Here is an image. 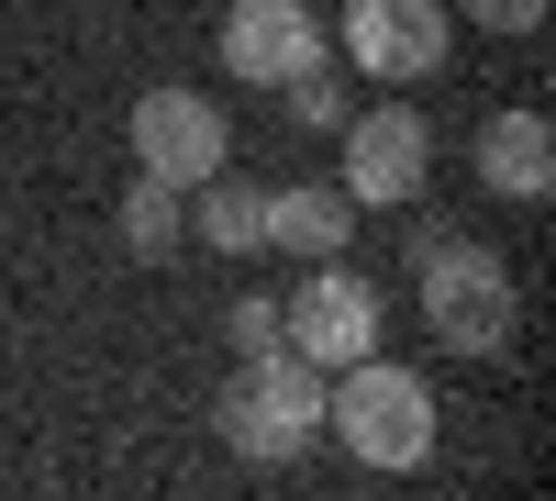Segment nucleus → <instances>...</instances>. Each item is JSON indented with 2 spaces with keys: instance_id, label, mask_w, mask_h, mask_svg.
I'll return each mask as SVG.
<instances>
[{
  "instance_id": "10",
  "label": "nucleus",
  "mask_w": 556,
  "mask_h": 501,
  "mask_svg": "<svg viewBox=\"0 0 556 501\" xmlns=\"http://www.w3.org/2000/svg\"><path fill=\"white\" fill-rule=\"evenodd\" d=\"M267 246H290L301 267L345 256L356 246V201L345 190H267Z\"/></svg>"
},
{
  "instance_id": "7",
  "label": "nucleus",
  "mask_w": 556,
  "mask_h": 501,
  "mask_svg": "<svg viewBox=\"0 0 556 501\" xmlns=\"http://www.w3.org/2000/svg\"><path fill=\"white\" fill-rule=\"evenodd\" d=\"M445 45H456V12H445V0H345V57H356L367 78H390V89L434 78Z\"/></svg>"
},
{
  "instance_id": "12",
  "label": "nucleus",
  "mask_w": 556,
  "mask_h": 501,
  "mask_svg": "<svg viewBox=\"0 0 556 501\" xmlns=\"http://www.w3.org/2000/svg\"><path fill=\"white\" fill-rule=\"evenodd\" d=\"M178 235H190V190H167V178L134 167V190H123V246H134V256H167Z\"/></svg>"
},
{
  "instance_id": "1",
  "label": "nucleus",
  "mask_w": 556,
  "mask_h": 501,
  "mask_svg": "<svg viewBox=\"0 0 556 501\" xmlns=\"http://www.w3.org/2000/svg\"><path fill=\"white\" fill-rule=\"evenodd\" d=\"M323 435H334L356 468H424L445 424H434V390L412 368L356 356V368H334V390H323Z\"/></svg>"
},
{
  "instance_id": "6",
  "label": "nucleus",
  "mask_w": 556,
  "mask_h": 501,
  "mask_svg": "<svg viewBox=\"0 0 556 501\" xmlns=\"http://www.w3.org/2000/svg\"><path fill=\"white\" fill-rule=\"evenodd\" d=\"M424 178H434V123L424 112H345V178L334 190L356 212H401V201H424Z\"/></svg>"
},
{
  "instance_id": "3",
  "label": "nucleus",
  "mask_w": 556,
  "mask_h": 501,
  "mask_svg": "<svg viewBox=\"0 0 556 501\" xmlns=\"http://www.w3.org/2000/svg\"><path fill=\"white\" fill-rule=\"evenodd\" d=\"M312 435H323V368H312V356L267 346V356H245V368L223 379V446H235L245 468L312 458Z\"/></svg>"
},
{
  "instance_id": "4",
  "label": "nucleus",
  "mask_w": 556,
  "mask_h": 501,
  "mask_svg": "<svg viewBox=\"0 0 556 501\" xmlns=\"http://www.w3.org/2000/svg\"><path fill=\"white\" fill-rule=\"evenodd\" d=\"M379 324H390V290L367 279V267H345V256L301 267V290L278 301V346L312 356V368H356V356H379Z\"/></svg>"
},
{
  "instance_id": "5",
  "label": "nucleus",
  "mask_w": 556,
  "mask_h": 501,
  "mask_svg": "<svg viewBox=\"0 0 556 501\" xmlns=\"http://www.w3.org/2000/svg\"><path fill=\"white\" fill-rule=\"evenodd\" d=\"M134 167L167 178V190H201L212 167H235L223 101H212V89H146V101H134Z\"/></svg>"
},
{
  "instance_id": "8",
  "label": "nucleus",
  "mask_w": 556,
  "mask_h": 501,
  "mask_svg": "<svg viewBox=\"0 0 556 501\" xmlns=\"http://www.w3.org/2000/svg\"><path fill=\"white\" fill-rule=\"evenodd\" d=\"M223 67H235L245 89H278V78L323 67V23H312V0H235V12H223Z\"/></svg>"
},
{
  "instance_id": "13",
  "label": "nucleus",
  "mask_w": 556,
  "mask_h": 501,
  "mask_svg": "<svg viewBox=\"0 0 556 501\" xmlns=\"http://www.w3.org/2000/svg\"><path fill=\"white\" fill-rule=\"evenodd\" d=\"M278 101H290V123H301V134H345V89H334V67L278 78Z\"/></svg>"
},
{
  "instance_id": "14",
  "label": "nucleus",
  "mask_w": 556,
  "mask_h": 501,
  "mask_svg": "<svg viewBox=\"0 0 556 501\" xmlns=\"http://www.w3.org/2000/svg\"><path fill=\"white\" fill-rule=\"evenodd\" d=\"M223 335H235V356H267V346H278V301H235V312H223Z\"/></svg>"
},
{
  "instance_id": "9",
  "label": "nucleus",
  "mask_w": 556,
  "mask_h": 501,
  "mask_svg": "<svg viewBox=\"0 0 556 501\" xmlns=\"http://www.w3.org/2000/svg\"><path fill=\"white\" fill-rule=\"evenodd\" d=\"M479 190L490 201H545L556 190V123L545 112H490L479 123Z\"/></svg>"
},
{
  "instance_id": "2",
  "label": "nucleus",
  "mask_w": 556,
  "mask_h": 501,
  "mask_svg": "<svg viewBox=\"0 0 556 501\" xmlns=\"http://www.w3.org/2000/svg\"><path fill=\"white\" fill-rule=\"evenodd\" d=\"M412 301H424V324L445 356H501L513 346V267L468 235H424L412 246Z\"/></svg>"
},
{
  "instance_id": "11",
  "label": "nucleus",
  "mask_w": 556,
  "mask_h": 501,
  "mask_svg": "<svg viewBox=\"0 0 556 501\" xmlns=\"http://www.w3.org/2000/svg\"><path fill=\"white\" fill-rule=\"evenodd\" d=\"M190 235H201L212 256H256V246H267V190L235 178V167H212L201 201H190Z\"/></svg>"
},
{
  "instance_id": "15",
  "label": "nucleus",
  "mask_w": 556,
  "mask_h": 501,
  "mask_svg": "<svg viewBox=\"0 0 556 501\" xmlns=\"http://www.w3.org/2000/svg\"><path fill=\"white\" fill-rule=\"evenodd\" d=\"M468 23H490V34H534L545 23V0H456Z\"/></svg>"
}]
</instances>
